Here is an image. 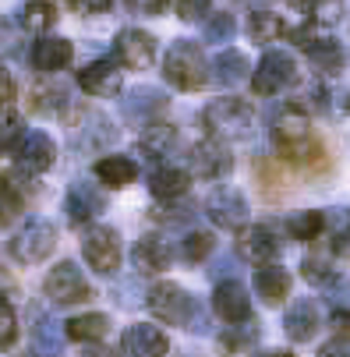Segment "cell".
Here are the masks:
<instances>
[{"mask_svg": "<svg viewBox=\"0 0 350 357\" xmlns=\"http://www.w3.org/2000/svg\"><path fill=\"white\" fill-rule=\"evenodd\" d=\"M287 4L297 8V11H305L308 22L319 25V29L340 25V22H343V11H347L343 0H287Z\"/></svg>", "mask_w": 350, "mask_h": 357, "instance_id": "obj_31", "label": "cell"}, {"mask_svg": "<svg viewBox=\"0 0 350 357\" xmlns=\"http://www.w3.org/2000/svg\"><path fill=\"white\" fill-rule=\"evenodd\" d=\"M329 326L340 333V336H350V308H336L329 315Z\"/></svg>", "mask_w": 350, "mask_h": 357, "instance_id": "obj_51", "label": "cell"}, {"mask_svg": "<svg viewBox=\"0 0 350 357\" xmlns=\"http://www.w3.org/2000/svg\"><path fill=\"white\" fill-rule=\"evenodd\" d=\"M252 287H255V294L269 304V308H280V304L290 297L294 280H290V273H287V269H280L276 262H269V266H259V273H255Z\"/></svg>", "mask_w": 350, "mask_h": 357, "instance_id": "obj_25", "label": "cell"}, {"mask_svg": "<svg viewBox=\"0 0 350 357\" xmlns=\"http://www.w3.org/2000/svg\"><path fill=\"white\" fill-rule=\"evenodd\" d=\"M25 135V124L18 114H0V152L4 149H15V142Z\"/></svg>", "mask_w": 350, "mask_h": 357, "instance_id": "obj_44", "label": "cell"}, {"mask_svg": "<svg viewBox=\"0 0 350 357\" xmlns=\"http://www.w3.org/2000/svg\"><path fill=\"white\" fill-rule=\"evenodd\" d=\"M248 75H252V64H248V57L241 50H220L209 64V78L216 85H241Z\"/></svg>", "mask_w": 350, "mask_h": 357, "instance_id": "obj_28", "label": "cell"}, {"mask_svg": "<svg viewBox=\"0 0 350 357\" xmlns=\"http://www.w3.org/2000/svg\"><path fill=\"white\" fill-rule=\"evenodd\" d=\"M92 174H96V181L99 184H107V188H128L135 177H138V163L131 160V156H103V160H96L92 163Z\"/></svg>", "mask_w": 350, "mask_h": 357, "instance_id": "obj_27", "label": "cell"}, {"mask_svg": "<svg viewBox=\"0 0 350 357\" xmlns=\"http://www.w3.org/2000/svg\"><path fill=\"white\" fill-rule=\"evenodd\" d=\"M213 248H216V237L209 230H191L184 237V244H181V259L191 262V266H198V262H206L209 255H213Z\"/></svg>", "mask_w": 350, "mask_h": 357, "instance_id": "obj_38", "label": "cell"}, {"mask_svg": "<svg viewBox=\"0 0 350 357\" xmlns=\"http://www.w3.org/2000/svg\"><path fill=\"white\" fill-rule=\"evenodd\" d=\"M234 32H237V22H234V15H227V11H216V15L206 18V25H202L206 43H230Z\"/></svg>", "mask_w": 350, "mask_h": 357, "instance_id": "obj_41", "label": "cell"}, {"mask_svg": "<svg viewBox=\"0 0 350 357\" xmlns=\"http://www.w3.org/2000/svg\"><path fill=\"white\" fill-rule=\"evenodd\" d=\"M64 107H68V89H61V85L32 92V110L36 114H61Z\"/></svg>", "mask_w": 350, "mask_h": 357, "instance_id": "obj_40", "label": "cell"}, {"mask_svg": "<svg viewBox=\"0 0 350 357\" xmlns=\"http://www.w3.org/2000/svg\"><path fill=\"white\" fill-rule=\"evenodd\" d=\"M11 152H15L18 174H29V177H39V174H46L50 167L57 163V142L50 138L46 131H25L15 142Z\"/></svg>", "mask_w": 350, "mask_h": 357, "instance_id": "obj_10", "label": "cell"}, {"mask_svg": "<svg viewBox=\"0 0 350 357\" xmlns=\"http://www.w3.org/2000/svg\"><path fill=\"white\" fill-rule=\"evenodd\" d=\"M188 163H191V174H195V177H206V181H220V177H227V174L234 170L230 149H227L223 142H216V138L198 142V145L191 149Z\"/></svg>", "mask_w": 350, "mask_h": 357, "instance_id": "obj_16", "label": "cell"}, {"mask_svg": "<svg viewBox=\"0 0 350 357\" xmlns=\"http://www.w3.org/2000/svg\"><path fill=\"white\" fill-rule=\"evenodd\" d=\"M54 248H57V227L50 223V220H43V216H29L22 223V230L8 244L11 259L18 266H39V262H46V255H54Z\"/></svg>", "mask_w": 350, "mask_h": 357, "instance_id": "obj_4", "label": "cell"}, {"mask_svg": "<svg viewBox=\"0 0 350 357\" xmlns=\"http://www.w3.org/2000/svg\"><path fill=\"white\" fill-rule=\"evenodd\" d=\"M237 251H241L244 262L269 266V262H276V255H280V237H276V230H273L269 223L244 227L241 237H237Z\"/></svg>", "mask_w": 350, "mask_h": 357, "instance_id": "obj_17", "label": "cell"}, {"mask_svg": "<svg viewBox=\"0 0 350 357\" xmlns=\"http://www.w3.org/2000/svg\"><path fill=\"white\" fill-rule=\"evenodd\" d=\"M297 82V64L287 50H266L259 68L252 71V89L255 96H280Z\"/></svg>", "mask_w": 350, "mask_h": 357, "instance_id": "obj_8", "label": "cell"}, {"mask_svg": "<svg viewBox=\"0 0 350 357\" xmlns=\"http://www.w3.org/2000/svg\"><path fill=\"white\" fill-rule=\"evenodd\" d=\"M206 216L220 227V230H244L248 227V198L241 188H230V184H220L209 191L206 198Z\"/></svg>", "mask_w": 350, "mask_h": 357, "instance_id": "obj_11", "label": "cell"}, {"mask_svg": "<svg viewBox=\"0 0 350 357\" xmlns=\"http://www.w3.org/2000/svg\"><path fill=\"white\" fill-rule=\"evenodd\" d=\"M117 142V128L107 114H99V110H75V121H71V145L78 152H99V149H107Z\"/></svg>", "mask_w": 350, "mask_h": 357, "instance_id": "obj_9", "label": "cell"}, {"mask_svg": "<svg viewBox=\"0 0 350 357\" xmlns=\"http://www.w3.org/2000/svg\"><path fill=\"white\" fill-rule=\"evenodd\" d=\"M290 39H294L297 50H305V57L315 64V71L340 75V68H343V46L333 36H315L308 29H297V32H290Z\"/></svg>", "mask_w": 350, "mask_h": 357, "instance_id": "obj_13", "label": "cell"}, {"mask_svg": "<svg viewBox=\"0 0 350 357\" xmlns=\"http://www.w3.org/2000/svg\"><path fill=\"white\" fill-rule=\"evenodd\" d=\"M121 110H124V117L131 121V124H149V121H156L163 110H167V92H160V89H153V85H138V89H131L124 99H121Z\"/></svg>", "mask_w": 350, "mask_h": 357, "instance_id": "obj_21", "label": "cell"}, {"mask_svg": "<svg viewBox=\"0 0 350 357\" xmlns=\"http://www.w3.org/2000/svg\"><path fill=\"white\" fill-rule=\"evenodd\" d=\"M153 216H156L160 223H184V220H191V209H184V206H174V209H163V213L156 209Z\"/></svg>", "mask_w": 350, "mask_h": 357, "instance_id": "obj_49", "label": "cell"}, {"mask_svg": "<svg viewBox=\"0 0 350 357\" xmlns=\"http://www.w3.org/2000/svg\"><path fill=\"white\" fill-rule=\"evenodd\" d=\"M25 202H29V191L22 188L18 170H4L0 174V230H8L25 213Z\"/></svg>", "mask_w": 350, "mask_h": 357, "instance_id": "obj_26", "label": "cell"}, {"mask_svg": "<svg viewBox=\"0 0 350 357\" xmlns=\"http://www.w3.org/2000/svg\"><path fill=\"white\" fill-rule=\"evenodd\" d=\"M319 99H322V110L329 117H350V89L326 85V89H319Z\"/></svg>", "mask_w": 350, "mask_h": 357, "instance_id": "obj_39", "label": "cell"}, {"mask_svg": "<svg viewBox=\"0 0 350 357\" xmlns=\"http://www.w3.org/2000/svg\"><path fill=\"white\" fill-rule=\"evenodd\" d=\"M213 312H216L223 322H230V326L252 319V297H248L244 283H237V280H220L216 290H213Z\"/></svg>", "mask_w": 350, "mask_h": 357, "instance_id": "obj_19", "label": "cell"}, {"mask_svg": "<svg viewBox=\"0 0 350 357\" xmlns=\"http://www.w3.org/2000/svg\"><path fill=\"white\" fill-rule=\"evenodd\" d=\"M32 354L36 357H57L61 354V336L43 312H32Z\"/></svg>", "mask_w": 350, "mask_h": 357, "instance_id": "obj_37", "label": "cell"}, {"mask_svg": "<svg viewBox=\"0 0 350 357\" xmlns=\"http://www.w3.org/2000/svg\"><path fill=\"white\" fill-rule=\"evenodd\" d=\"M213 8V0H177V18L181 22H202Z\"/></svg>", "mask_w": 350, "mask_h": 357, "instance_id": "obj_45", "label": "cell"}, {"mask_svg": "<svg viewBox=\"0 0 350 357\" xmlns=\"http://www.w3.org/2000/svg\"><path fill=\"white\" fill-rule=\"evenodd\" d=\"M283 333L290 343H308L315 333H319V312H315V304L308 297L301 301H294L287 315H283Z\"/></svg>", "mask_w": 350, "mask_h": 357, "instance_id": "obj_24", "label": "cell"}, {"mask_svg": "<svg viewBox=\"0 0 350 357\" xmlns=\"http://www.w3.org/2000/svg\"><path fill=\"white\" fill-rule=\"evenodd\" d=\"M54 25H57V4L54 0H25L22 4V29L46 36Z\"/></svg>", "mask_w": 350, "mask_h": 357, "instance_id": "obj_33", "label": "cell"}, {"mask_svg": "<svg viewBox=\"0 0 350 357\" xmlns=\"http://www.w3.org/2000/svg\"><path fill=\"white\" fill-rule=\"evenodd\" d=\"M18 340V315L8 297H0V350H11Z\"/></svg>", "mask_w": 350, "mask_h": 357, "instance_id": "obj_43", "label": "cell"}, {"mask_svg": "<svg viewBox=\"0 0 350 357\" xmlns=\"http://www.w3.org/2000/svg\"><path fill=\"white\" fill-rule=\"evenodd\" d=\"M248 36H252V43H259V46H269L280 36H287V22L273 11H252V18H248Z\"/></svg>", "mask_w": 350, "mask_h": 357, "instance_id": "obj_36", "label": "cell"}, {"mask_svg": "<svg viewBox=\"0 0 350 357\" xmlns=\"http://www.w3.org/2000/svg\"><path fill=\"white\" fill-rule=\"evenodd\" d=\"M202 124L216 142H244L255 131V110L237 96H223L202 110Z\"/></svg>", "mask_w": 350, "mask_h": 357, "instance_id": "obj_3", "label": "cell"}, {"mask_svg": "<svg viewBox=\"0 0 350 357\" xmlns=\"http://www.w3.org/2000/svg\"><path fill=\"white\" fill-rule=\"evenodd\" d=\"M82 259L89 262L92 273L99 276H114L121 269V234L114 227H103V223H89L82 230Z\"/></svg>", "mask_w": 350, "mask_h": 357, "instance_id": "obj_5", "label": "cell"}, {"mask_svg": "<svg viewBox=\"0 0 350 357\" xmlns=\"http://www.w3.org/2000/svg\"><path fill=\"white\" fill-rule=\"evenodd\" d=\"M11 99H15V78L4 64H0V110H8Z\"/></svg>", "mask_w": 350, "mask_h": 357, "instance_id": "obj_48", "label": "cell"}, {"mask_svg": "<svg viewBox=\"0 0 350 357\" xmlns=\"http://www.w3.org/2000/svg\"><path fill=\"white\" fill-rule=\"evenodd\" d=\"M315 357H350V336H333L329 343L319 347Z\"/></svg>", "mask_w": 350, "mask_h": 357, "instance_id": "obj_47", "label": "cell"}, {"mask_svg": "<svg viewBox=\"0 0 350 357\" xmlns=\"http://www.w3.org/2000/svg\"><path fill=\"white\" fill-rule=\"evenodd\" d=\"M163 78L181 92L202 89L209 82V64L202 57V46L191 39H174L163 54Z\"/></svg>", "mask_w": 350, "mask_h": 357, "instance_id": "obj_2", "label": "cell"}, {"mask_svg": "<svg viewBox=\"0 0 350 357\" xmlns=\"http://www.w3.org/2000/svg\"><path fill=\"white\" fill-rule=\"evenodd\" d=\"M287 230L294 241H301V244H315L322 234H326V213L322 209H305V213H294L287 220Z\"/></svg>", "mask_w": 350, "mask_h": 357, "instance_id": "obj_35", "label": "cell"}, {"mask_svg": "<svg viewBox=\"0 0 350 357\" xmlns=\"http://www.w3.org/2000/svg\"><path fill=\"white\" fill-rule=\"evenodd\" d=\"M167 4H170V0H128V11L145 15V18H160L167 11Z\"/></svg>", "mask_w": 350, "mask_h": 357, "instance_id": "obj_46", "label": "cell"}, {"mask_svg": "<svg viewBox=\"0 0 350 357\" xmlns=\"http://www.w3.org/2000/svg\"><path fill=\"white\" fill-rule=\"evenodd\" d=\"M131 266L142 273V276H156V273H167L174 266V248L167 237L160 234H145L135 241L131 248Z\"/></svg>", "mask_w": 350, "mask_h": 357, "instance_id": "obj_18", "label": "cell"}, {"mask_svg": "<svg viewBox=\"0 0 350 357\" xmlns=\"http://www.w3.org/2000/svg\"><path fill=\"white\" fill-rule=\"evenodd\" d=\"M121 350L128 357H167L170 350V340L163 329L149 326V322H135L121 333Z\"/></svg>", "mask_w": 350, "mask_h": 357, "instance_id": "obj_20", "label": "cell"}, {"mask_svg": "<svg viewBox=\"0 0 350 357\" xmlns=\"http://www.w3.org/2000/svg\"><path fill=\"white\" fill-rule=\"evenodd\" d=\"M333 259H336V251L326 244V248H315L308 259L301 262V276L315 287H329L336 283V269H333Z\"/></svg>", "mask_w": 350, "mask_h": 357, "instance_id": "obj_32", "label": "cell"}, {"mask_svg": "<svg viewBox=\"0 0 350 357\" xmlns=\"http://www.w3.org/2000/svg\"><path fill=\"white\" fill-rule=\"evenodd\" d=\"M103 209H107L103 191H99L96 184H89V181H75L64 195V213H68L71 227H89Z\"/></svg>", "mask_w": 350, "mask_h": 357, "instance_id": "obj_15", "label": "cell"}, {"mask_svg": "<svg viewBox=\"0 0 350 357\" xmlns=\"http://www.w3.org/2000/svg\"><path fill=\"white\" fill-rule=\"evenodd\" d=\"M138 149L145 152V156H153V160H167L170 152L177 149V128L163 124V121H149L142 138H138Z\"/></svg>", "mask_w": 350, "mask_h": 357, "instance_id": "obj_29", "label": "cell"}, {"mask_svg": "<svg viewBox=\"0 0 350 357\" xmlns=\"http://www.w3.org/2000/svg\"><path fill=\"white\" fill-rule=\"evenodd\" d=\"M259 340V329L255 326H248V333L241 329V322L237 326H230L223 336H220V350H223V357H234V354H241L248 343H255Z\"/></svg>", "mask_w": 350, "mask_h": 357, "instance_id": "obj_42", "label": "cell"}, {"mask_svg": "<svg viewBox=\"0 0 350 357\" xmlns=\"http://www.w3.org/2000/svg\"><path fill=\"white\" fill-rule=\"evenodd\" d=\"M71 4L78 11H85V15H103V11H110L114 0H71Z\"/></svg>", "mask_w": 350, "mask_h": 357, "instance_id": "obj_50", "label": "cell"}, {"mask_svg": "<svg viewBox=\"0 0 350 357\" xmlns=\"http://www.w3.org/2000/svg\"><path fill=\"white\" fill-rule=\"evenodd\" d=\"M273 145L283 160L290 163H301V167H312L322 160V149L312 135V124H308V114L297 107V103H283L273 117Z\"/></svg>", "mask_w": 350, "mask_h": 357, "instance_id": "obj_1", "label": "cell"}, {"mask_svg": "<svg viewBox=\"0 0 350 357\" xmlns=\"http://www.w3.org/2000/svg\"><path fill=\"white\" fill-rule=\"evenodd\" d=\"M188 188H191V174L177 163L163 160L160 167H153V174H149V191H153L160 202H177V198L188 195Z\"/></svg>", "mask_w": 350, "mask_h": 357, "instance_id": "obj_23", "label": "cell"}, {"mask_svg": "<svg viewBox=\"0 0 350 357\" xmlns=\"http://www.w3.org/2000/svg\"><path fill=\"white\" fill-rule=\"evenodd\" d=\"M259 357H294V354H290L287 347H273V350H262Z\"/></svg>", "mask_w": 350, "mask_h": 357, "instance_id": "obj_54", "label": "cell"}, {"mask_svg": "<svg viewBox=\"0 0 350 357\" xmlns=\"http://www.w3.org/2000/svg\"><path fill=\"white\" fill-rule=\"evenodd\" d=\"M107 333H110V319L103 312H85L64 322V336L75 343H99L107 340Z\"/></svg>", "mask_w": 350, "mask_h": 357, "instance_id": "obj_30", "label": "cell"}, {"mask_svg": "<svg viewBox=\"0 0 350 357\" xmlns=\"http://www.w3.org/2000/svg\"><path fill=\"white\" fill-rule=\"evenodd\" d=\"M78 357H114V354H110L107 347H96V343H92V347H89V350H82Z\"/></svg>", "mask_w": 350, "mask_h": 357, "instance_id": "obj_53", "label": "cell"}, {"mask_svg": "<svg viewBox=\"0 0 350 357\" xmlns=\"http://www.w3.org/2000/svg\"><path fill=\"white\" fill-rule=\"evenodd\" d=\"M121 85H124V71L114 57H99L78 71V89L85 96H96V99L121 96Z\"/></svg>", "mask_w": 350, "mask_h": 357, "instance_id": "obj_14", "label": "cell"}, {"mask_svg": "<svg viewBox=\"0 0 350 357\" xmlns=\"http://www.w3.org/2000/svg\"><path fill=\"white\" fill-rule=\"evenodd\" d=\"M114 61L131 71H145L156 64V36L145 29H121L114 36Z\"/></svg>", "mask_w": 350, "mask_h": 357, "instance_id": "obj_12", "label": "cell"}, {"mask_svg": "<svg viewBox=\"0 0 350 357\" xmlns=\"http://www.w3.org/2000/svg\"><path fill=\"white\" fill-rule=\"evenodd\" d=\"M29 61H32V68L39 75H57L75 61V46L68 39H61V36H43V39H36Z\"/></svg>", "mask_w": 350, "mask_h": 357, "instance_id": "obj_22", "label": "cell"}, {"mask_svg": "<svg viewBox=\"0 0 350 357\" xmlns=\"http://www.w3.org/2000/svg\"><path fill=\"white\" fill-rule=\"evenodd\" d=\"M15 39H18L15 25L11 22H0V50H15Z\"/></svg>", "mask_w": 350, "mask_h": 357, "instance_id": "obj_52", "label": "cell"}, {"mask_svg": "<svg viewBox=\"0 0 350 357\" xmlns=\"http://www.w3.org/2000/svg\"><path fill=\"white\" fill-rule=\"evenodd\" d=\"M145 308L153 312L163 326H181V329H188V326L195 322V297H191L184 287L170 283V280L149 287Z\"/></svg>", "mask_w": 350, "mask_h": 357, "instance_id": "obj_6", "label": "cell"}, {"mask_svg": "<svg viewBox=\"0 0 350 357\" xmlns=\"http://www.w3.org/2000/svg\"><path fill=\"white\" fill-rule=\"evenodd\" d=\"M43 294L50 297V304H57V308H71V304L92 301V287L75 262H57L50 269L46 280H43Z\"/></svg>", "mask_w": 350, "mask_h": 357, "instance_id": "obj_7", "label": "cell"}, {"mask_svg": "<svg viewBox=\"0 0 350 357\" xmlns=\"http://www.w3.org/2000/svg\"><path fill=\"white\" fill-rule=\"evenodd\" d=\"M326 234H329V248L336 251V259H350V209H329L326 213Z\"/></svg>", "mask_w": 350, "mask_h": 357, "instance_id": "obj_34", "label": "cell"}]
</instances>
